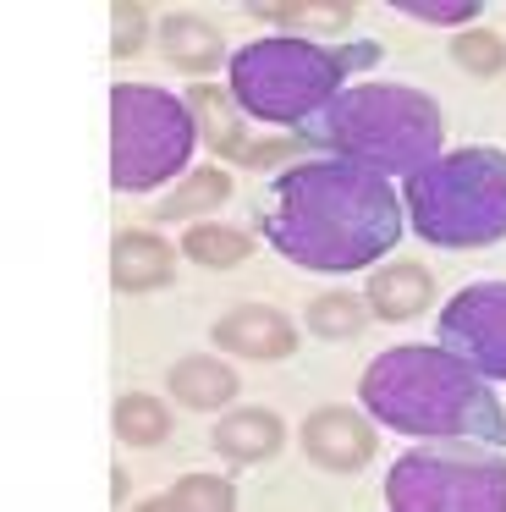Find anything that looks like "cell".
<instances>
[{"label": "cell", "mask_w": 506, "mask_h": 512, "mask_svg": "<svg viewBox=\"0 0 506 512\" xmlns=\"http://www.w3.org/2000/svg\"><path fill=\"white\" fill-rule=\"evenodd\" d=\"M231 105H237V100H231V94H220V89H198V83H193V111H198V127H204V138H209V144H215L220 149V155H248V144H242V133H237V111H231Z\"/></svg>", "instance_id": "2e32d148"}, {"label": "cell", "mask_w": 506, "mask_h": 512, "mask_svg": "<svg viewBox=\"0 0 506 512\" xmlns=\"http://www.w3.org/2000/svg\"><path fill=\"white\" fill-rule=\"evenodd\" d=\"M215 347L242 358H286L297 347V331L275 309H237L215 325Z\"/></svg>", "instance_id": "30bf717a"}, {"label": "cell", "mask_w": 506, "mask_h": 512, "mask_svg": "<svg viewBox=\"0 0 506 512\" xmlns=\"http://www.w3.org/2000/svg\"><path fill=\"white\" fill-rule=\"evenodd\" d=\"M226 512L237 507V490L226 485V479H209V474H193L182 479V485L160 490V496H149V512Z\"/></svg>", "instance_id": "e0dca14e"}, {"label": "cell", "mask_w": 506, "mask_h": 512, "mask_svg": "<svg viewBox=\"0 0 506 512\" xmlns=\"http://www.w3.org/2000/svg\"><path fill=\"white\" fill-rule=\"evenodd\" d=\"M407 210L424 243L484 248L506 237V155L501 149H457L407 177Z\"/></svg>", "instance_id": "5b68a950"}, {"label": "cell", "mask_w": 506, "mask_h": 512, "mask_svg": "<svg viewBox=\"0 0 506 512\" xmlns=\"http://www.w3.org/2000/svg\"><path fill=\"white\" fill-rule=\"evenodd\" d=\"M281 441H286L281 419L264 413V408H242V413H231V419H220V430H215V446L231 463H259V457H270Z\"/></svg>", "instance_id": "5bb4252c"}, {"label": "cell", "mask_w": 506, "mask_h": 512, "mask_svg": "<svg viewBox=\"0 0 506 512\" xmlns=\"http://www.w3.org/2000/svg\"><path fill=\"white\" fill-rule=\"evenodd\" d=\"M363 408L380 424L424 441L506 446V408L473 364L446 347H391L363 369Z\"/></svg>", "instance_id": "7a4b0ae2"}, {"label": "cell", "mask_w": 506, "mask_h": 512, "mask_svg": "<svg viewBox=\"0 0 506 512\" xmlns=\"http://www.w3.org/2000/svg\"><path fill=\"white\" fill-rule=\"evenodd\" d=\"M369 61H380L374 45L330 50L314 39H259V45H242L231 56V100L259 122L308 127L341 94L347 72L369 67Z\"/></svg>", "instance_id": "277c9868"}, {"label": "cell", "mask_w": 506, "mask_h": 512, "mask_svg": "<svg viewBox=\"0 0 506 512\" xmlns=\"http://www.w3.org/2000/svg\"><path fill=\"white\" fill-rule=\"evenodd\" d=\"M308 325L319 336H352L363 325V303L347 298V292H330V298H314L308 303Z\"/></svg>", "instance_id": "7402d4cb"}, {"label": "cell", "mask_w": 506, "mask_h": 512, "mask_svg": "<svg viewBox=\"0 0 506 512\" xmlns=\"http://www.w3.org/2000/svg\"><path fill=\"white\" fill-rule=\"evenodd\" d=\"M303 452L330 474H352L374 457V430L352 408H319L303 424Z\"/></svg>", "instance_id": "9c48e42d"}, {"label": "cell", "mask_w": 506, "mask_h": 512, "mask_svg": "<svg viewBox=\"0 0 506 512\" xmlns=\"http://www.w3.org/2000/svg\"><path fill=\"white\" fill-rule=\"evenodd\" d=\"M116 435L132 446H160L171 435V413L154 397H121L116 402Z\"/></svg>", "instance_id": "ffe728a7"}, {"label": "cell", "mask_w": 506, "mask_h": 512, "mask_svg": "<svg viewBox=\"0 0 506 512\" xmlns=\"http://www.w3.org/2000/svg\"><path fill=\"white\" fill-rule=\"evenodd\" d=\"M407 17H424V23H468L479 17V0H396Z\"/></svg>", "instance_id": "cb8c5ba5"}, {"label": "cell", "mask_w": 506, "mask_h": 512, "mask_svg": "<svg viewBox=\"0 0 506 512\" xmlns=\"http://www.w3.org/2000/svg\"><path fill=\"white\" fill-rule=\"evenodd\" d=\"M314 144H330L341 160L369 171H424L429 160H440V105L418 89L402 83H358V89H341L325 111L308 122Z\"/></svg>", "instance_id": "3957f363"}, {"label": "cell", "mask_w": 506, "mask_h": 512, "mask_svg": "<svg viewBox=\"0 0 506 512\" xmlns=\"http://www.w3.org/2000/svg\"><path fill=\"white\" fill-rule=\"evenodd\" d=\"M440 347L479 375L506 380V281H473L440 314Z\"/></svg>", "instance_id": "ba28073f"}, {"label": "cell", "mask_w": 506, "mask_h": 512, "mask_svg": "<svg viewBox=\"0 0 506 512\" xmlns=\"http://www.w3.org/2000/svg\"><path fill=\"white\" fill-rule=\"evenodd\" d=\"M116 17H121V34H116V45H110V56H138L143 50V17L132 12V6H116Z\"/></svg>", "instance_id": "d4e9b609"}, {"label": "cell", "mask_w": 506, "mask_h": 512, "mask_svg": "<svg viewBox=\"0 0 506 512\" xmlns=\"http://www.w3.org/2000/svg\"><path fill=\"white\" fill-rule=\"evenodd\" d=\"M182 248L209 270H231V265H242V259L253 254V243L242 232H231V226H187Z\"/></svg>", "instance_id": "d6986e66"}, {"label": "cell", "mask_w": 506, "mask_h": 512, "mask_svg": "<svg viewBox=\"0 0 506 512\" xmlns=\"http://www.w3.org/2000/svg\"><path fill=\"white\" fill-rule=\"evenodd\" d=\"M451 61H457L462 72L495 78V72H506V39L490 34V28H468V34L451 39Z\"/></svg>", "instance_id": "44dd1931"}, {"label": "cell", "mask_w": 506, "mask_h": 512, "mask_svg": "<svg viewBox=\"0 0 506 512\" xmlns=\"http://www.w3.org/2000/svg\"><path fill=\"white\" fill-rule=\"evenodd\" d=\"M264 17H275L286 28H325V34H336V28L352 23V6L347 0H336V6H264Z\"/></svg>", "instance_id": "603a6c76"}, {"label": "cell", "mask_w": 506, "mask_h": 512, "mask_svg": "<svg viewBox=\"0 0 506 512\" xmlns=\"http://www.w3.org/2000/svg\"><path fill=\"white\" fill-rule=\"evenodd\" d=\"M160 50H165V61H171L176 72H193V78H204V72H215L220 61H226L220 34L209 23H198V17H165L160 23Z\"/></svg>", "instance_id": "7c38bea8"}, {"label": "cell", "mask_w": 506, "mask_h": 512, "mask_svg": "<svg viewBox=\"0 0 506 512\" xmlns=\"http://www.w3.org/2000/svg\"><path fill=\"white\" fill-rule=\"evenodd\" d=\"M176 270L171 248L160 243L154 232H121L110 243V281L121 292H149V287H165Z\"/></svg>", "instance_id": "8fae6325"}, {"label": "cell", "mask_w": 506, "mask_h": 512, "mask_svg": "<svg viewBox=\"0 0 506 512\" xmlns=\"http://www.w3.org/2000/svg\"><path fill=\"white\" fill-rule=\"evenodd\" d=\"M429 298H435V281L418 265H385L369 276V303L380 320H413Z\"/></svg>", "instance_id": "4fadbf2b"}, {"label": "cell", "mask_w": 506, "mask_h": 512, "mask_svg": "<svg viewBox=\"0 0 506 512\" xmlns=\"http://www.w3.org/2000/svg\"><path fill=\"white\" fill-rule=\"evenodd\" d=\"M286 149H292V144H259V149L242 155V166H270V160H286Z\"/></svg>", "instance_id": "484cf974"}, {"label": "cell", "mask_w": 506, "mask_h": 512, "mask_svg": "<svg viewBox=\"0 0 506 512\" xmlns=\"http://www.w3.org/2000/svg\"><path fill=\"white\" fill-rule=\"evenodd\" d=\"M264 232L308 270H358L396 248L402 204L380 171L352 160H314L275 182Z\"/></svg>", "instance_id": "6da1fadb"}, {"label": "cell", "mask_w": 506, "mask_h": 512, "mask_svg": "<svg viewBox=\"0 0 506 512\" xmlns=\"http://www.w3.org/2000/svg\"><path fill=\"white\" fill-rule=\"evenodd\" d=\"M198 122L176 94L116 83L110 89V182L121 193H143L154 182L187 171Z\"/></svg>", "instance_id": "8992f818"}, {"label": "cell", "mask_w": 506, "mask_h": 512, "mask_svg": "<svg viewBox=\"0 0 506 512\" xmlns=\"http://www.w3.org/2000/svg\"><path fill=\"white\" fill-rule=\"evenodd\" d=\"M396 512H506V457L462 446H418L385 474Z\"/></svg>", "instance_id": "52a82bcc"}, {"label": "cell", "mask_w": 506, "mask_h": 512, "mask_svg": "<svg viewBox=\"0 0 506 512\" xmlns=\"http://www.w3.org/2000/svg\"><path fill=\"white\" fill-rule=\"evenodd\" d=\"M171 391H176V402L209 413V408H226V402H231L237 375H231L220 358H182V364L171 369Z\"/></svg>", "instance_id": "9a60e30c"}, {"label": "cell", "mask_w": 506, "mask_h": 512, "mask_svg": "<svg viewBox=\"0 0 506 512\" xmlns=\"http://www.w3.org/2000/svg\"><path fill=\"white\" fill-rule=\"evenodd\" d=\"M226 193H231V177H226V171H215V166H204V171H193V177L171 193V199H165L160 215H165V221H193V215L215 210Z\"/></svg>", "instance_id": "ac0fdd59"}]
</instances>
